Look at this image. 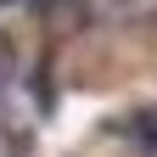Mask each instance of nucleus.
Returning <instances> with one entry per match:
<instances>
[{
    "instance_id": "1",
    "label": "nucleus",
    "mask_w": 157,
    "mask_h": 157,
    "mask_svg": "<svg viewBox=\"0 0 157 157\" xmlns=\"http://www.w3.org/2000/svg\"><path fill=\"white\" fill-rule=\"evenodd\" d=\"M124 129L135 135V146H140V151H157V112H129Z\"/></svg>"
},
{
    "instance_id": "2",
    "label": "nucleus",
    "mask_w": 157,
    "mask_h": 157,
    "mask_svg": "<svg viewBox=\"0 0 157 157\" xmlns=\"http://www.w3.org/2000/svg\"><path fill=\"white\" fill-rule=\"evenodd\" d=\"M23 146H28V135H17V129L6 124V118H0V157H17Z\"/></svg>"
},
{
    "instance_id": "3",
    "label": "nucleus",
    "mask_w": 157,
    "mask_h": 157,
    "mask_svg": "<svg viewBox=\"0 0 157 157\" xmlns=\"http://www.w3.org/2000/svg\"><path fill=\"white\" fill-rule=\"evenodd\" d=\"M11 73H17V56H11V39L0 34V90L11 84Z\"/></svg>"
}]
</instances>
